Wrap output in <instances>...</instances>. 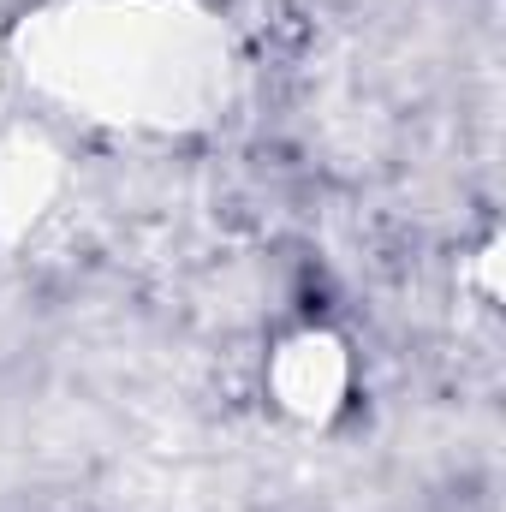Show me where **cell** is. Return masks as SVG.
Segmentation results:
<instances>
[{
	"label": "cell",
	"instance_id": "obj_1",
	"mask_svg": "<svg viewBox=\"0 0 506 512\" xmlns=\"http://www.w3.org/2000/svg\"><path fill=\"white\" fill-rule=\"evenodd\" d=\"M6 54L48 108L155 137L209 126L239 72L203 0H42Z\"/></svg>",
	"mask_w": 506,
	"mask_h": 512
},
{
	"label": "cell",
	"instance_id": "obj_2",
	"mask_svg": "<svg viewBox=\"0 0 506 512\" xmlns=\"http://www.w3.org/2000/svg\"><path fill=\"white\" fill-rule=\"evenodd\" d=\"M262 393L286 423L328 429L352 399V346L328 322H298L274 334L268 364H262Z\"/></svg>",
	"mask_w": 506,
	"mask_h": 512
},
{
	"label": "cell",
	"instance_id": "obj_3",
	"mask_svg": "<svg viewBox=\"0 0 506 512\" xmlns=\"http://www.w3.org/2000/svg\"><path fill=\"white\" fill-rule=\"evenodd\" d=\"M60 179H66L60 149L36 120L0 126V245L24 239L48 215V203L60 197Z\"/></svg>",
	"mask_w": 506,
	"mask_h": 512
}]
</instances>
